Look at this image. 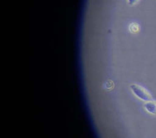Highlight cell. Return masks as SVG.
<instances>
[{
	"mask_svg": "<svg viewBox=\"0 0 156 138\" xmlns=\"http://www.w3.org/2000/svg\"><path fill=\"white\" fill-rule=\"evenodd\" d=\"M129 31H130V33H138L139 31H140V26L138 24H135V23H134V24H131L130 25H129Z\"/></svg>",
	"mask_w": 156,
	"mask_h": 138,
	"instance_id": "3",
	"label": "cell"
},
{
	"mask_svg": "<svg viewBox=\"0 0 156 138\" xmlns=\"http://www.w3.org/2000/svg\"><path fill=\"white\" fill-rule=\"evenodd\" d=\"M144 108L150 114L156 115V101H150L146 102L144 104Z\"/></svg>",
	"mask_w": 156,
	"mask_h": 138,
	"instance_id": "2",
	"label": "cell"
},
{
	"mask_svg": "<svg viewBox=\"0 0 156 138\" xmlns=\"http://www.w3.org/2000/svg\"><path fill=\"white\" fill-rule=\"evenodd\" d=\"M140 0H128V4L129 6H135V4L139 3Z\"/></svg>",
	"mask_w": 156,
	"mask_h": 138,
	"instance_id": "4",
	"label": "cell"
},
{
	"mask_svg": "<svg viewBox=\"0 0 156 138\" xmlns=\"http://www.w3.org/2000/svg\"><path fill=\"white\" fill-rule=\"evenodd\" d=\"M129 87L132 91V93L135 94V96L138 97L139 99L142 100L144 102H150V101L153 100V96L151 95V93L140 85L134 83V84L130 85Z\"/></svg>",
	"mask_w": 156,
	"mask_h": 138,
	"instance_id": "1",
	"label": "cell"
}]
</instances>
